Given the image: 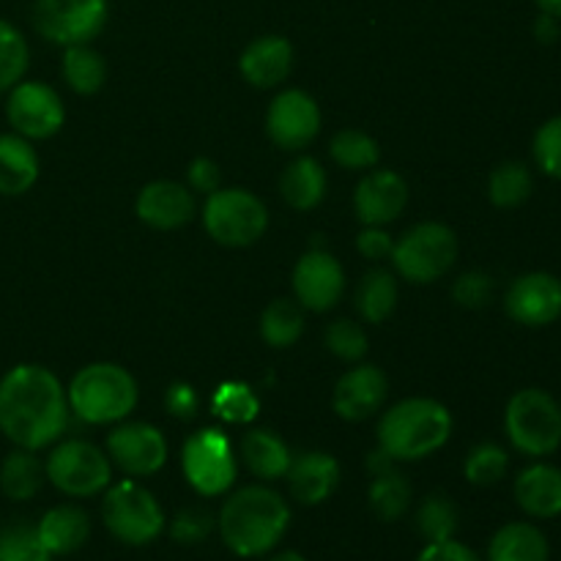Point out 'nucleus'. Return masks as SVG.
I'll use <instances>...</instances> for the list:
<instances>
[{"label":"nucleus","instance_id":"nucleus-1","mask_svg":"<svg viewBox=\"0 0 561 561\" xmlns=\"http://www.w3.org/2000/svg\"><path fill=\"white\" fill-rule=\"evenodd\" d=\"M66 387L49 367L16 365L0 378V433L14 447L47 449L69 425Z\"/></svg>","mask_w":561,"mask_h":561},{"label":"nucleus","instance_id":"nucleus-2","mask_svg":"<svg viewBox=\"0 0 561 561\" xmlns=\"http://www.w3.org/2000/svg\"><path fill=\"white\" fill-rule=\"evenodd\" d=\"M225 496L217 513V531L230 553L257 559L283 542L290 526V507L274 488L247 485Z\"/></svg>","mask_w":561,"mask_h":561},{"label":"nucleus","instance_id":"nucleus-3","mask_svg":"<svg viewBox=\"0 0 561 561\" xmlns=\"http://www.w3.org/2000/svg\"><path fill=\"white\" fill-rule=\"evenodd\" d=\"M453 436V414L433 398L394 403L378 422V447L394 460L409 463L438 453Z\"/></svg>","mask_w":561,"mask_h":561},{"label":"nucleus","instance_id":"nucleus-4","mask_svg":"<svg viewBox=\"0 0 561 561\" xmlns=\"http://www.w3.org/2000/svg\"><path fill=\"white\" fill-rule=\"evenodd\" d=\"M69 409L88 425L124 422L137 405V381L126 367L93 362L82 367L66 387Z\"/></svg>","mask_w":561,"mask_h":561},{"label":"nucleus","instance_id":"nucleus-5","mask_svg":"<svg viewBox=\"0 0 561 561\" xmlns=\"http://www.w3.org/2000/svg\"><path fill=\"white\" fill-rule=\"evenodd\" d=\"M504 433L526 458H548L561 447V403L540 387L518 389L504 409Z\"/></svg>","mask_w":561,"mask_h":561},{"label":"nucleus","instance_id":"nucleus-6","mask_svg":"<svg viewBox=\"0 0 561 561\" xmlns=\"http://www.w3.org/2000/svg\"><path fill=\"white\" fill-rule=\"evenodd\" d=\"M102 520L115 540L131 548L151 546L168 529L162 504L135 480H124L104 491Z\"/></svg>","mask_w":561,"mask_h":561},{"label":"nucleus","instance_id":"nucleus-7","mask_svg":"<svg viewBox=\"0 0 561 561\" xmlns=\"http://www.w3.org/2000/svg\"><path fill=\"white\" fill-rule=\"evenodd\" d=\"M392 266L414 285H431L453 272L458 261V236L444 222H420L392 247Z\"/></svg>","mask_w":561,"mask_h":561},{"label":"nucleus","instance_id":"nucleus-8","mask_svg":"<svg viewBox=\"0 0 561 561\" xmlns=\"http://www.w3.org/2000/svg\"><path fill=\"white\" fill-rule=\"evenodd\" d=\"M44 474H47L49 485L64 496L91 499L110 488L113 463L96 444L69 438L49 449L47 460H44Z\"/></svg>","mask_w":561,"mask_h":561},{"label":"nucleus","instance_id":"nucleus-9","mask_svg":"<svg viewBox=\"0 0 561 561\" xmlns=\"http://www.w3.org/2000/svg\"><path fill=\"white\" fill-rule=\"evenodd\" d=\"M206 233L222 247H250L266 233L268 211L257 195L250 190H222L206 195L203 206Z\"/></svg>","mask_w":561,"mask_h":561},{"label":"nucleus","instance_id":"nucleus-10","mask_svg":"<svg viewBox=\"0 0 561 561\" xmlns=\"http://www.w3.org/2000/svg\"><path fill=\"white\" fill-rule=\"evenodd\" d=\"M181 469L192 491L208 499L230 493L239 474L233 444L217 427H203L186 438L181 449Z\"/></svg>","mask_w":561,"mask_h":561},{"label":"nucleus","instance_id":"nucleus-11","mask_svg":"<svg viewBox=\"0 0 561 561\" xmlns=\"http://www.w3.org/2000/svg\"><path fill=\"white\" fill-rule=\"evenodd\" d=\"M110 16L107 0H36L33 27L58 47L91 44L104 31Z\"/></svg>","mask_w":561,"mask_h":561},{"label":"nucleus","instance_id":"nucleus-12","mask_svg":"<svg viewBox=\"0 0 561 561\" xmlns=\"http://www.w3.org/2000/svg\"><path fill=\"white\" fill-rule=\"evenodd\" d=\"M5 121L25 140H47L66 124L60 93L42 80H20L5 99Z\"/></svg>","mask_w":561,"mask_h":561},{"label":"nucleus","instance_id":"nucleus-13","mask_svg":"<svg viewBox=\"0 0 561 561\" xmlns=\"http://www.w3.org/2000/svg\"><path fill=\"white\" fill-rule=\"evenodd\" d=\"M266 131L283 151H301L321 131V107L316 99L299 88H288L274 96L266 113Z\"/></svg>","mask_w":561,"mask_h":561},{"label":"nucleus","instance_id":"nucleus-14","mask_svg":"<svg viewBox=\"0 0 561 561\" xmlns=\"http://www.w3.org/2000/svg\"><path fill=\"white\" fill-rule=\"evenodd\" d=\"M107 458L129 477H151L168 463V438L148 422H124L107 436Z\"/></svg>","mask_w":561,"mask_h":561},{"label":"nucleus","instance_id":"nucleus-15","mask_svg":"<svg viewBox=\"0 0 561 561\" xmlns=\"http://www.w3.org/2000/svg\"><path fill=\"white\" fill-rule=\"evenodd\" d=\"M504 312L526 329L551 327L561 318V279L551 272H529L513 279Z\"/></svg>","mask_w":561,"mask_h":561},{"label":"nucleus","instance_id":"nucleus-16","mask_svg":"<svg viewBox=\"0 0 561 561\" xmlns=\"http://www.w3.org/2000/svg\"><path fill=\"white\" fill-rule=\"evenodd\" d=\"M294 294L301 310L329 312L345 294V272L327 250H310L294 266Z\"/></svg>","mask_w":561,"mask_h":561},{"label":"nucleus","instance_id":"nucleus-17","mask_svg":"<svg viewBox=\"0 0 561 561\" xmlns=\"http://www.w3.org/2000/svg\"><path fill=\"white\" fill-rule=\"evenodd\" d=\"M409 184L394 170H370L354 192V211L362 225L387 228L409 206Z\"/></svg>","mask_w":561,"mask_h":561},{"label":"nucleus","instance_id":"nucleus-18","mask_svg":"<svg viewBox=\"0 0 561 561\" xmlns=\"http://www.w3.org/2000/svg\"><path fill=\"white\" fill-rule=\"evenodd\" d=\"M389 394V378L376 365H356L343 373L334 387L332 405L337 416L348 422H365L383 409Z\"/></svg>","mask_w":561,"mask_h":561},{"label":"nucleus","instance_id":"nucleus-19","mask_svg":"<svg viewBox=\"0 0 561 561\" xmlns=\"http://www.w3.org/2000/svg\"><path fill=\"white\" fill-rule=\"evenodd\" d=\"M195 195L175 181H151L135 201L137 219L153 230H179L195 217Z\"/></svg>","mask_w":561,"mask_h":561},{"label":"nucleus","instance_id":"nucleus-20","mask_svg":"<svg viewBox=\"0 0 561 561\" xmlns=\"http://www.w3.org/2000/svg\"><path fill=\"white\" fill-rule=\"evenodd\" d=\"M290 496L305 507H318L334 496L340 485V463L329 453H305L290 460L285 474Z\"/></svg>","mask_w":561,"mask_h":561},{"label":"nucleus","instance_id":"nucleus-21","mask_svg":"<svg viewBox=\"0 0 561 561\" xmlns=\"http://www.w3.org/2000/svg\"><path fill=\"white\" fill-rule=\"evenodd\" d=\"M241 77L252 88H277L279 82L288 80L294 69V44L285 36H261L244 47L239 58Z\"/></svg>","mask_w":561,"mask_h":561},{"label":"nucleus","instance_id":"nucleus-22","mask_svg":"<svg viewBox=\"0 0 561 561\" xmlns=\"http://www.w3.org/2000/svg\"><path fill=\"white\" fill-rule=\"evenodd\" d=\"M515 502L529 518L553 520L561 515V469L546 460L526 466L515 477Z\"/></svg>","mask_w":561,"mask_h":561},{"label":"nucleus","instance_id":"nucleus-23","mask_svg":"<svg viewBox=\"0 0 561 561\" xmlns=\"http://www.w3.org/2000/svg\"><path fill=\"white\" fill-rule=\"evenodd\" d=\"M36 531L49 557H71L91 540V518L77 504H58L38 518Z\"/></svg>","mask_w":561,"mask_h":561},{"label":"nucleus","instance_id":"nucleus-24","mask_svg":"<svg viewBox=\"0 0 561 561\" xmlns=\"http://www.w3.org/2000/svg\"><path fill=\"white\" fill-rule=\"evenodd\" d=\"M38 173H42V162L33 142L16 131L0 135V195H25L38 181Z\"/></svg>","mask_w":561,"mask_h":561},{"label":"nucleus","instance_id":"nucleus-25","mask_svg":"<svg viewBox=\"0 0 561 561\" xmlns=\"http://www.w3.org/2000/svg\"><path fill=\"white\" fill-rule=\"evenodd\" d=\"M239 455L247 469H250V474H255L263 482L283 480L290 469V460H294L288 444L277 433L268 431V427H252V431H247L241 436Z\"/></svg>","mask_w":561,"mask_h":561},{"label":"nucleus","instance_id":"nucleus-26","mask_svg":"<svg viewBox=\"0 0 561 561\" xmlns=\"http://www.w3.org/2000/svg\"><path fill=\"white\" fill-rule=\"evenodd\" d=\"M488 561H551V542L540 526L513 520L491 537Z\"/></svg>","mask_w":561,"mask_h":561},{"label":"nucleus","instance_id":"nucleus-27","mask_svg":"<svg viewBox=\"0 0 561 561\" xmlns=\"http://www.w3.org/2000/svg\"><path fill=\"white\" fill-rule=\"evenodd\" d=\"M279 192L283 201L296 211H312L327 197V173L321 162L312 157H299L279 175Z\"/></svg>","mask_w":561,"mask_h":561},{"label":"nucleus","instance_id":"nucleus-28","mask_svg":"<svg viewBox=\"0 0 561 561\" xmlns=\"http://www.w3.org/2000/svg\"><path fill=\"white\" fill-rule=\"evenodd\" d=\"M44 480V463L33 449L14 447L0 460V493L9 502H31L38 496Z\"/></svg>","mask_w":561,"mask_h":561},{"label":"nucleus","instance_id":"nucleus-29","mask_svg":"<svg viewBox=\"0 0 561 561\" xmlns=\"http://www.w3.org/2000/svg\"><path fill=\"white\" fill-rule=\"evenodd\" d=\"M60 71H64L66 85L75 93H80V96H93L107 82V64H104L102 53H96L91 44H71V47H64Z\"/></svg>","mask_w":561,"mask_h":561},{"label":"nucleus","instance_id":"nucleus-30","mask_svg":"<svg viewBox=\"0 0 561 561\" xmlns=\"http://www.w3.org/2000/svg\"><path fill=\"white\" fill-rule=\"evenodd\" d=\"M411 496H414L411 482L398 469L373 474L370 488H367V502H370L373 515L378 520H387V524H394V520H400L409 513Z\"/></svg>","mask_w":561,"mask_h":561},{"label":"nucleus","instance_id":"nucleus-31","mask_svg":"<svg viewBox=\"0 0 561 561\" xmlns=\"http://www.w3.org/2000/svg\"><path fill=\"white\" fill-rule=\"evenodd\" d=\"M400 299L398 279L387 268H373L362 277L359 294H356V310L365 323H383L394 312Z\"/></svg>","mask_w":561,"mask_h":561},{"label":"nucleus","instance_id":"nucleus-32","mask_svg":"<svg viewBox=\"0 0 561 561\" xmlns=\"http://www.w3.org/2000/svg\"><path fill=\"white\" fill-rule=\"evenodd\" d=\"M535 192V175H531L529 164L510 159L493 168L491 179H488V201L496 208H518Z\"/></svg>","mask_w":561,"mask_h":561},{"label":"nucleus","instance_id":"nucleus-33","mask_svg":"<svg viewBox=\"0 0 561 561\" xmlns=\"http://www.w3.org/2000/svg\"><path fill=\"white\" fill-rule=\"evenodd\" d=\"M305 334V312L294 299H274L261 316V337L272 348H290Z\"/></svg>","mask_w":561,"mask_h":561},{"label":"nucleus","instance_id":"nucleus-34","mask_svg":"<svg viewBox=\"0 0 561 561\" xmlns=\"http://www.w3.org/2000/svg\"><path fill=\"white\" fill-rule=\"evenodd\" d=\"M460 515L458 507L449 496L444 493H433L425 502L416 507V531L422 535L425 542H442L453 540L455 531H458Z\"/></svg>","mask_w":561,"mask_h":561},{"label":"nucleus","instance_id":"nucleus-35","mask_svg":"<svg viewBox=\"0 0 561 561\" xmlns=\"http://www.w3.org/2000/svg\"><path fill=\"white\" fill-rule=\"evenodd\" d=\"M329 153L345 170H373L381 162V148L376 137L362 129H343L329 142Z\"/></svg>","mask_w":561,"mask_h":561},{"label":"nucleus","instance_id":"nucleus-36","mask_svg":"<svg viewBox=\"0 0 561 561\" xmlns=\"http://www.w3.org/2000/svg\"><path fill=\"white\" fill-rule=\"evenodd\" d=\"M31 66V47L16 25L0 16V93H9Z\"/></svg>","mask_w":561,"mask_h":561},{"label":"nucleus","instance_id":"nucleus-37","mask_svg":"<svg viewBox=\"0 0 561 561\" xmlns=\"http://www.w3.org/2000/svg\"><path fill=\"white\" fill-rule=\"evenodd\" d=\"M510 471V455L507 449L499 447V444L485 442L477 444L463 460V474L471 485L477 488H491L507 477Z\"/></svg>","mask_w":561,"mask_h":561},{"label":"nucleus","instance_id":"nucleus-38","mask_svg":"<svg viewBox=\"0 0 561 561\" xmlns=\"http://www.w3.org/2000/svg\"><path fill=\"white\" fill-rule=\"evenodd\" d=\"M214 414L225 422H233V425H250L252 420L261 411V400L252 392L250 383L241 381H225L219 383L217 392H214Z\"/></svg>","mask_w":561,"mask_h":561},{"label":"nucleus","instance_id":"nucleus-39","mask_svg":"<svg viewBox=\"0 0 561 561\" xmlns=\"http://www.w3.org/2000/svg\"><path fill=\"white\" fill-rule=\"evenodd\" d=\"M0 561H53L38 540L36 524L11 520L0 529Z\"/></svg>","mask_w":561,"mask_h":561},{"label":"nucleus","instance_id":"nucleus-40","mask_svg":"<svg viewBox=\"0 0 561 561\" xmlns=\"http://www.w3.org/2000/svg\"><path fill=\"white\" fill-rule=\"evenodd\" d=\"M323 343L340 362H354V365L365 359L367 348H370V340H367L362 323L351 321V318H340V321L329 323Z\"/></svg>","mask_w":561,"mask_h":561},{"label":"nucleus","instance_id":"nucleus-41","mask_svg":"<svg viewBox=\"0 0 561 561\" xmlns=\"http://www.w3.org/2000/svg\"><path fill=\"white\" fill-rule=\"evenodd\" d=\"M531 157L537 170H542L548 179L561 181V115H553L537 129L531 140Z\"/></svg>","mask_w":561,"mask_h":561},{"label":"nucleus","instance_id":"nucleus-42","mask_svg":"<svg viewBox=\"0 0 561 561\" xmlns=\"http://www.w3.org/2000/svg\"><path fill=\"white\" fill-rule=\"evenodd\" d=\"M217 529V518L206 507H184L170 520V537L179 546H201Z\"/></svg>","mask_w":561,"mask_h":561},{"label":"nucleus","instance_id":"nucleus-43","mask_svg":"<svg viewBox=\"0 0 561 561\" xmlns=\"http://www.w3.org/2000/svg\"><path fill=\"white\" fill-rule=\"evenodd\" d=\"M453 299L466 310H480L493 299V277L485 272H466L455 279Z\"/></svg>","mask_w":561,"mask_h":561},{"label":"nucleus","instance_id":"nucleus-44","mask_svg":"<svg viewBox=\"0 0 561 561\" xmlns=\"http://www.w3.org/2000/svg\"><path fill=\"white\" fill-rule=\"evenodd\" d=\"M392 247L394 239L383 228H370V225H365L362 233L356 236V250H359L362 257H367V261L373 263H381L387 261V257H392Z\"/></svg>","mask_w":561,"mask_h":561},{"label":"nucleus","instance_id":"nucleus-45","mask_svg":"<svg viewBox=\"0 0 561 561\" xmlns=\"http://www.w3.org/2000/svg\"><path fill=\"white\" fill-rule=\"evenodd\" d=\"M186 179H190V186L201 195H211V192L219 190L222 184V173H219V164L208 157H197L190 162V170H186Z\"/></svg>","mask_w":561,"mask_h":561},{"label":"nucleus","instance_id":"nucleus-46","mask_svg":"<svg viewBox=\"0 0 561 561\" xmlns=\"http://www.w3.org/2000/svg\"><path fill=\"white\" fill-rule=\"evenodd\" d=\"M416 561H482L477 557V551H471L466 542L442 540V542H425V548L420 551Z\"/></svg>","mask_w":561,"mask_h":561},{"label":"nucleus","instance_id":"nucleus-47","mask_svg":"<svg viewBox=\"0 0 561 561\" xmlns=\"http://www.w3.org/2000/svg\"><path fill=\"white\" fill-rule=\"evenodd\" d=\"M164 405L179 420H192L197 414V392L190 383H173L164 394Z\"/></svg>","mask_w":561,"mask_h":561},{"label":"nucleus","instance_id":"nucleus-48","mask_svg":"<svg viewBox=\"0 0 561 561\" xmlns=\"http://www.w3.org/2000/svg\"><path fill=\"white\" fill-rule=\"evenodd\" d=\"M559 22H561L559 16L542 14V11H540V16L535 20V27H531V31H535L537 42H540V44H557L559 36H561Z\"/></svg>","mask_w":561,"mask_h":561},{"label":"nucleus","instance_id":"nucleus-49","mask_svg":"<svg viewBox=\"0 0 561 561\" xmlns=\"http://www.w3.org/2000/svg\"><path fill=\"white\" fill-rule=\"evenodd\" d=\"M537 9L542 11V14H551V16H559L561 20V0H535Z\"/></svg>","mask_w":561,"mask_h":561},{"label":"nucleus","instance_id":"nucleus-50","mask_svg":"<svg viewBox=\"0 0 561 561\" xmlns=\"http://www.w3.org/2000/svg\"><path fill=\"white\" fill-rule=\"evenodd\" d=\"M266 561H307V559L301 557L299 551H279V553L272 551V557H268Z\"/></svg>","mask_w":561,"mask_h":561}]
</instances>
